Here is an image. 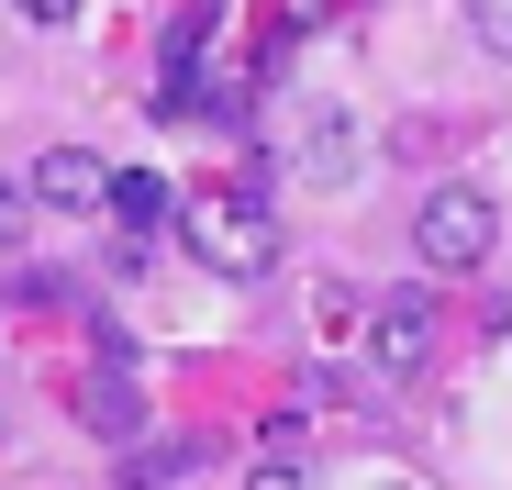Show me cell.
Here are the masks:
<instances>
[{
    "instance_id": "cell-9",
    "label": "cell",
    "mask_w": 512,
    "mask_h": 490,
    "mask_svg": "<svg viewBox=\"0 0 512 490\" xmlns=\"http://www.w3.org/2000/svg\"><path fill=\"white\" fill-rule=\"evenodd\" d=\"M34 234V190H23V168H0V245H23Z\"/></svg>"
},
{
    "instance_id": "cell-2",
    "label": "cell",
    "mask_w": 512,
    "mask_h": 490,
    "mask_svg": "<svg viewBox=\"0 0 512 490\" xmlns=\"http://www.w3.org/2000/svg\"><path fill=\"white\" fill-rule=\"evenodd\" d=\"M412 257L435 268V279H479V268L501 257V201L468 190V179H446L435 201L412 212Z\"/></svg>"
},
{
    "instance_id": "cell-5",
    "label": "cell",
    "mask_w": 512,
    "mask_h": 490,
    "mask_svg": "<svg viewBox=\"0 0 512 490\" xmlns=\"http://www.w3.org/2000/svg\"><path fill=\"white\" fill-rule=\"evenodd\" d=\"M423 335H435V301H423V290H401V301H379V312H368V357H379V368H412V357H423Z\"/></svg>"
},
{
    "instance_id": "cell-8",
    "label": "cell",
    "mask_w": 512,
    "mask_h": 490,
    "mask_svg": "<svg viewBox=\"0 0 512 490\" xmlns=\"http://www.w3.org/2000/svg\"><path fill=\"white\" fill-rule=\"evenodd\" d=\"M201 457H212V435H167V446H134V479H145V490H156V479H190Z\"/></svg>"
},
{
    "instance_id": "cell-10",
    "label": "cell",
    "mask_w": 512,
    "mask_h": 490,
    "mask_svg": "<svg viewBox=\"0 0 512 490\" xmlns=\"http://www.w3.org/2000/svg\"><path fill=\"white\" fill-rule=\"evenodd\" d=\"M468 34H479V45H501V56H512V0H501V12H468Z\"/></svg>"
},
{
    "instance_id": "cell-6",
    "label": "cell",
    "mask_w": 512,
    "mask_h": 490,
    "mask_svg": "<svg viewBox=\"0 0 512 490\" xmlns=\"http://www.w3.org/2000/svg\"><path fill=\"white\" fill-rule=\"evenodd\" d=\"M78 424H90V435H112V446H134V435H145L134 379H90V390H78Z\"/></svg>"
},
{
    "instance_id": "cell-4",
    "label": "cell",
    "mask_w": 512,
    "mask_h": 490,
    "mask_svg": "<svg viewBox=\"0 0 512 490\" xmlns=\"http://www.w3.org/2000/svg\"><path fill=\"white\" fill-rule=\"evenodd\" d=\"M357 168H368V123L334 112V101H312V112H301V179H312V190H346Z\"/></svg>"
},
{
    "instance_id": "cell-3",
    "label": "cell",
    "mask_w": 512,
    "mask_h": 490,
    "mask_svg": "<svg viewBox=\"0 0 512 490\" xmlns=\"http://www.w3.org/2000/svg\"><path fill=\"white\" fill-rule=\"evenodd\" d=\"M23 190H34V212H67V223L112 212V168H101L90 145H45L34 168H23Z\"/></svg>"
},
{
    "instance_id": "cell-7",
    "label": "cell",
    "mask_w": 512,
    "mask_h": 490,
    "mask_svg": "<svg viewBox=\"0 0 512 490\" xmlns=\"http://www.w3.org/2000/svg\"><path fill=\"white\" fill-rule=\"evenodd\" d=\"M112 223H123V245H145V234L167 223V179H156V168H123V179H112Z\"/></svg>"
},
{
    "instance_id": "cell-1",
    "label": "cell",
    "mask_w": 512,
    "mask_h": 490,
    "mask_svg": "<svg viewBox=\"0 0 512 490\" xmlns=\"http://www.w3.org/2000/svg\"><path fill=\"white\" fill-rule=\"evenodd\" d=\"M179 234H190V257L212 268V279H268L279 268V212H268V190H201L190 212H179Z\"/></svg>"
}]
</instances>
